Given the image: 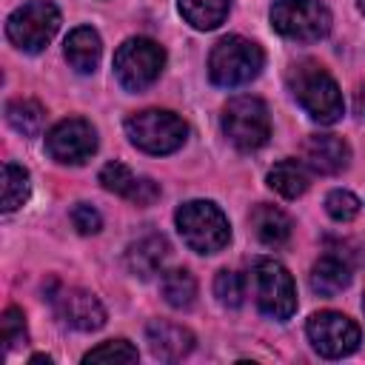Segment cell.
I'll list each match as a JSON object with an SVG mask.
<instances>
[{
    "mask_svg": "<svg viewBox=\"0 0 365 365\" xmlns=\"http://www.w3.org/2000/svg\"><path fill=\"white\" fill-rule=\"evenodd\" d=\"M31 362H34V365H40V362H46V365H48V362H51V356H43V354H37V356H31Z\"/></svg>",
    "mask_w": 365,
    "mask_h": 365,
    "instance_id": "31",
    "label": "cell"
},
{
    "mask_svg": "<svg viewBox=\"0 0 365 365\" xmlns=\"http://www.w3.org/2000/svg\"><path fill=\"white\" fill-rule=\"evenodd\" d=\"M46 151L63 165H80L97 151V131L83 117L60 120L46 134Z\"/></svg>",
    "mask_w": 365,
    "mask_h": 365,
    "instance_id": "11",
    "label": "cell"
},
{
    "mask_svg": "<svg viewBox=\"0 0 365 365\" xmlns=\"http://www.w3.org/2000/svg\"><path fill=\"white\" fill-rule=\"evenodd\" d=\"M71 222H74V228H77L80 234H97V231L103 228L100 211H97L94 205H88V202H77V205L71 208Z\"/></svg>",
    "mask_w": 365,
    "mask_h": 365,
    "instance_id": "29",
    "label": "cell"
},
{
    "mask_svg": "<svg viewBox=\"0 0 365 365\" xmlns=\"http://www.w3.org/2000/svg\"><path fill=\"white\" fill-rule=\"evenodd\" d=\"M214 294H217V299L222 302V305H228V308H237L240 302H242V297H245V282H242V277L237 274V271H220L217 274V279H214Z\"/></svg>",
    "mask_w": 365,
    "mask_h": 365,
    "instance_id": "27",
    "label": "cell"
},
{
    "mask_svg": "<svg viewBox=\"0 0 365 365\" xmlns=\"http://www.w3.org/2000/svg\"><path fill=\"white\" fill-rule=\"evenodd\" d=\"M362 311H365V299H362Z\"/></svg>",
    "mask_w": 365,
    "mask_h": 365,
    "instance_id": "33",
    "label": "cell"
},
{
    "mask_svg": "<svg viewBox=\"0 0 365 365\" xmlns=\"http://www.w3.org/2000/svg\"><path fill=\"white\" fill-rule=\"evenodd\" d=\"M325 211H328V217L336 220V222H351V220L359 214V200H356L351 191L336 188V191H331V194L325 197Z\"/></svg>",
    "mask_w": 365,
    "mask_h": 365,
    "instance_id": "28",
    "label": "cell"
},
{
    "mask_svg": "<svg viewBox=\"0 0 365 365\" xmlns=\"http://www.w3.org/2000/svg\"><path fill=\"white\" fill-rule=\"evenodd\" d=\"M0 334H3V348L11 354L14 348L26 345L29 342V331H26V317L20 308H6L3 311V319H0Z\"/></svg>",
    "mask_w": 365,
    "mask_h": 365,
    "instance_id": "26",
    "label": "cell"
},
{
    "mask_svg": "<svg viewBox=\"0 0 365 365\" xmlns=\"http://www.w3.org/2000/svg\"><path fill=\"white\" fill-rule=\"evenodd\" d=\"M6 120L14 131H20L23 137H34L40 134L43 128V120H46V108L37 103V100H29V97H17L6 106Z\"/></svg>",
    "mask_w": 365,
    "mask_h": 365,
    "instance_id": "22",
    "label": "cell"
},
{
    "mask_svg": "<svg viewBox=\"0 0 365 365\" xmlns=\"http://www.w3.org/2000/svg\"><path fill=\"white\" fill-rule=\"evenodd\" d=\"M100 54H103V46H100V34L88 26H80L74 29L68 37H66V60L71 63V68H77L80 74H88L97 68L100 63Z\"/></svg>",
    "mask_w": 365,
    "mask_h": 365,
    "instance_id": "17",
    "label": "cell"
},
{
    "mask_svg": "<svg viewBox=\"0 0 365 365\" xmlns=\"http://www.w3.org/2000/svg\"><path fill=\"white\" fill-rule=\"evenodd\" d=\"M257 308L271 319H288L297 311V288L285 265L277 259H257L248 277Z\"/></svg>",
    "mask_w": 365,
    "mask_h": 365,
    "instance_id": "5",
    "label": "cell"
},
{
    "mask_svg": "<svg viewBox=\"0 0 365 365\" xmlns=\"http://www.w3.org/2000/svg\"><path fill=\"white\" fill-rule=\"evenodd\" d=\"M128 140L145 154H171L185 143L188 125L165 108H145L125 120Z\"/></svg>",
    "mask_w": 365,
    "mask_h": 365,
    "instance_id": "4",
    "label": "cell"
},
{
    "mask_svg": "<svg viewBox=\"0 0 365 365\" xmlns=\"http://www.w3.org/2000/svg\"><path fill=\"white\" fill-rule=\"evenodd\" d=\"M165 259H168V240L160 234H148V237L131 242L125 251V265L140 279H148L157 271H163Z\"/></svg>",
    "mask_w": 365,
    "mask_h": 365,
    "instance_id": "16",
    "label": "cell"
},
{
    "mask_svg": "<svg viewBox=\"0 0 365 365\" xmlns=\"http://www.w3.org/2000/svg\"><path fill=\"white\" fill-rule=\"evenodd\" d=\"M359 11H362V14H365V0H359Z\"/></svg>",
    "mask_w": 365,
    "mask_h": 365,
    "instance_id": "32",
    "label": "cell"
},
{
    "mask_svg": "<svg viewBox=\"0 0 365 365\" xmlns=\"http://www.w3.org/2000/svg\"><path fill=\"white\" fill-rule=\"evenodd\" d=\"M83 362H137V348L125 339H106L97 348H91Z\"/></svg>",
    "mask_w": 365,
    "mask_h": 365,
    "instance_id": "25",
    "label": "cell"
},
{
    "mask_svg": "<svg viewBox=\"0 0 365 365\" xmlns=\"http://www.w3.org/2000/svg\"><path fill=\"white\" fill-rule=\"evenodd\" d=\"M222 131L242 151H254V148L265 145L271 137L268 106L251 94L228 100V106L222 108Z\"/></svg>",
    "mask_w": 365,
    "mask_h": 365,
    "instance_id": "6",
    "label": "cell"
},
{
    "mask_svg": "<svg viewBox=\"0 0 365 365\" xmlns=\"http://www.w3.org/2000/svg\"><path fill=\"white\" fill-rule=\"evenodd\" d=\"M251 228H254L257 240L262 245H271V248L288 242V237H291V220L279 208H274L268 202L254 205V211H251Z\"/></svg>",
    "mask_w": 365,
    "mask_h": 365,
    "instance_id": "18",
    "label": "cell"
},
{
    "mask_svg": "<svg viewBox=\"0 0 365 365\" xmlns=\"http://www.w3.org/2000/svg\"><path fill=\"white\" fill-rule=\"evenodd\" d=\"M302 160L317 174H339L342 168H348L351 148L336 134H311L302 143Z\"/></svg>",
    "mask_w": 365,
    "mask_h": 365,
    "instance_id": "13",
    "label": "cell"
},
{
    "mask_svg": "<svg viewBox=\"0 0 365 365\" xmlns=\"http://www.w3.org/2000/svg\"><path fill=\"white\" fill-rule=\"evenodd\" d=\"M354 111H356V117H359V120H365V86H359V91H356Z\"/></svg>",
    "mask_w": 365,
    "mask_h": 365,
    "instance_id": "30",
    "label": "cell"
},
{
    "mask_svg": "<svg viewBox=\"0 0 365 365\" xmlns=\"http://www.w3.org/2000/svg\"><path fill=\"white\" fill-rule=\"evenodd\" d=\"M231 0H180V14L185 17V23H191L194 29H217L225 17H228Z\"/></svg>",
    "mask_w": 365,
    "mask_h": 365,
    "instance_id": "21",
    "label": "cell"
},
{
    "mask_svg": "<svg viewBox=\"0 0 365 365\" xmlns=\"http://www.w3.org/2000/svg\"><path fill=\"white\" fill-rule=\"evenodd\" d=\"M268 185H271L277 194L294 200V197H299V194L308 191L311 174H308L305 163H299V160H279V163L268 171Z\"/></svg>",
    "mask_w": 365,
    "mask_h": 365,
    "instance_id": "20",
    "label": "cell"
},
{
    "mask_svg": "<svg viewBox=\"0 0 365 365\" xmlns=\"http://www.w3.org/2000/svg\"><path fill=\"white\" fill-rule=\"evenodd\" d=\"M165 66V51L160 43L148 37H128L117 54H114V74L123 88L128 91H143L148 88Z\"/></svg>",
    "mask_w": 365,
    "mask_h": 365,
    "instance_id": "9",
    "label": "cell"
},
{
    "mask_svg": "<svg viewBox=\"0 0 365 365\" xmlns=\"http://www.w3.org/2000/svg\"><path fill=\"white\" fill-rule=\"evenodd\" d=\"M29 171L17 163H6L3 165V211H14L29 200Z\"/></svg>",
    "mask_w": 365,
    "mask_h": 365,
    "instance_id": "24",
    "label": "cell"
},
{
    "mask_svg": "<svg viewBox=\"0 0 365 365\" xmlns=\"http://www.w3.org/2000/svg\"><path fill=\"white\" fill-rule=\"evenodd\" d=\"M262 60V48L254 40L228 34L208 54V77L222 88H237L259 74Z\"/></svg>",
    "mask_w": 365,
    "mask_h": 365,
    "instance_id": "3",
    "label": "cell"
},
{
    "mask_svg": "<svg viewBox=\"0 0 365 365\" xmlns=\"http://www.w3.org/2000/svg\"><path fill=\"white\" fill-rule=\"evenodd\" d=\"M100 182H103V188H108V191L125 197V200L134 202V205H151V202L160 197V185H157L154 180L137 177V174H134L128 165H123V163H108V165H103Z\"/></svg>",
    "mask_w": 365,
    "mask_h": 365,
    "instance_id": "14",
    "label": "cell"
},
{
    "mask_svg": "<svg viewBox=\"0 0 365 365\" xmlns=\"http://www.w3.org/2000/svg\"><path fill=\"white\" fill-rule=\"evenodd\" d=\"M57 29H60V11L51 0H31V3L14 9L6 23L9 40L29 54L43 51L51 43V37L57 34Z\"/></svg>",
    "mask_w": 365,
    "mask_h": 365,
    "instance_id": "8",
    "label": "cell"
},
{
    "mask_svg": "<svg viewBox=\"0 0 365 365\" xmlns=\"http://www.w3.org/2000/svg\"><path fill=\"white\" fill-rule=\"evenodd\" d=\"M163 297L171 308H191L194 297H197V279L185 271V268H171L163 274Z\"/></svg>",
    "mask_w": 365,
    "mask_h": 365,
    "instance_id": "23",
    "label": "cell"
},
{
    "mask_svg": "<svg viewBox=\"0 0 365 365\" xmlns=\"http://www.w3.org/2000/svg\"><path fill=\"white\" fill-rule=\"evenodd\" d=\"M288 88L297 103L317 120V123H336L342 117V91L336 80L314 60H302L288 71Z\"/></svg>",
    "mask_w": 365,
    "mask_h": 365,
    "instance_id": "1",
    "label": "cell"
},
{
    "mask_svg": "<svg viewBox=\"0 0 365 365\" xmlns=\"http://www.w3.org/2000/svg\"><path fill=\"white\" fill-rule=\"evenodd\" d=\"M271 26L288 40L314 43L331 31V11L319 0H277L271 6Z\"/></svg>",
    "mask_w": 365,
    "mask_h": 365,
    "instance_id": "7",
    "label": "cell"
},
{
    "mask_svg": "<svg viewBox=\"0 0 365 365\" xmlns=\"http://www.w3.org/2000/svg\"><path fill=\"white\" fill-rule=\"evenodd\" d=\"M182 242L197 254H217L228 245L231 228L225 214L208 200H188L174 214Z\"/></svg>",
    "mask_w": 365,
    "mask_h": 365,
    "instance_id": "2",
    "label": "cell"
},
{
    "mask_svg": "<svg viewBox=\"0 0 365 365\" xmlns=\"http://www.w3.org/2000/svg\"><path fill=\"white\" fill-rule=\"evenodd\" d=\"M348 285H351V265L336 254H325L311 268V288L319 297H334Z\"/></svg>",
    "mask_w": 365,
    "mask_h": 365,
    "instance_id": "19",
    "label": "cell"
},
{
    "mask_svg": "<svg viewBox=\"0 0 365 365\" xmlns=\"http://www.w3.org/2000/svg\"><path fill=\"white\" fill-rule=\"evenodd\" d=\"M54 311L60 314V319L77 331H97L106 325V308L100 305V299L83 288H63L57 294L48 297Z\"/></svg>",
    "mask_w": 365,
    "mask_h": 365,
    "instance_id": "12",
    "label": "cell"
},
{
    "mask_svg": "<svg viewBox=\"0 0 365 365\" xmlns=\"http://www.w3.org/2000/svg\"><path fill=\"white\" fill-rule=\"evenodd\" d=\"M311 345L322 354V356H348L359 348V325L354 319H348L345 314L336 311H319L308 319L305 325Z\"/></svg>",
    "mask_w": 365,
    "mask_h": 365,
    "instance_id": "10",
    "label": "cell"
},
{
    "mask_svg": "<svg viewBox=\"0 0 365 365\" xmlns=\"http://www.w3.org/2000/svg\"><path fill=\"white\" fill-rule=\"evenodd\" d=\"M145 342L151 348V354L157 359L165 362H177L182 359L191 348H194V334L177 322H165V319H154L145 328Z\"/></svg>",
    "mask_w": 365,
    "mask_h": 365,
    "instance_id": "15",
    "label": "cell"
}]
</instances>
